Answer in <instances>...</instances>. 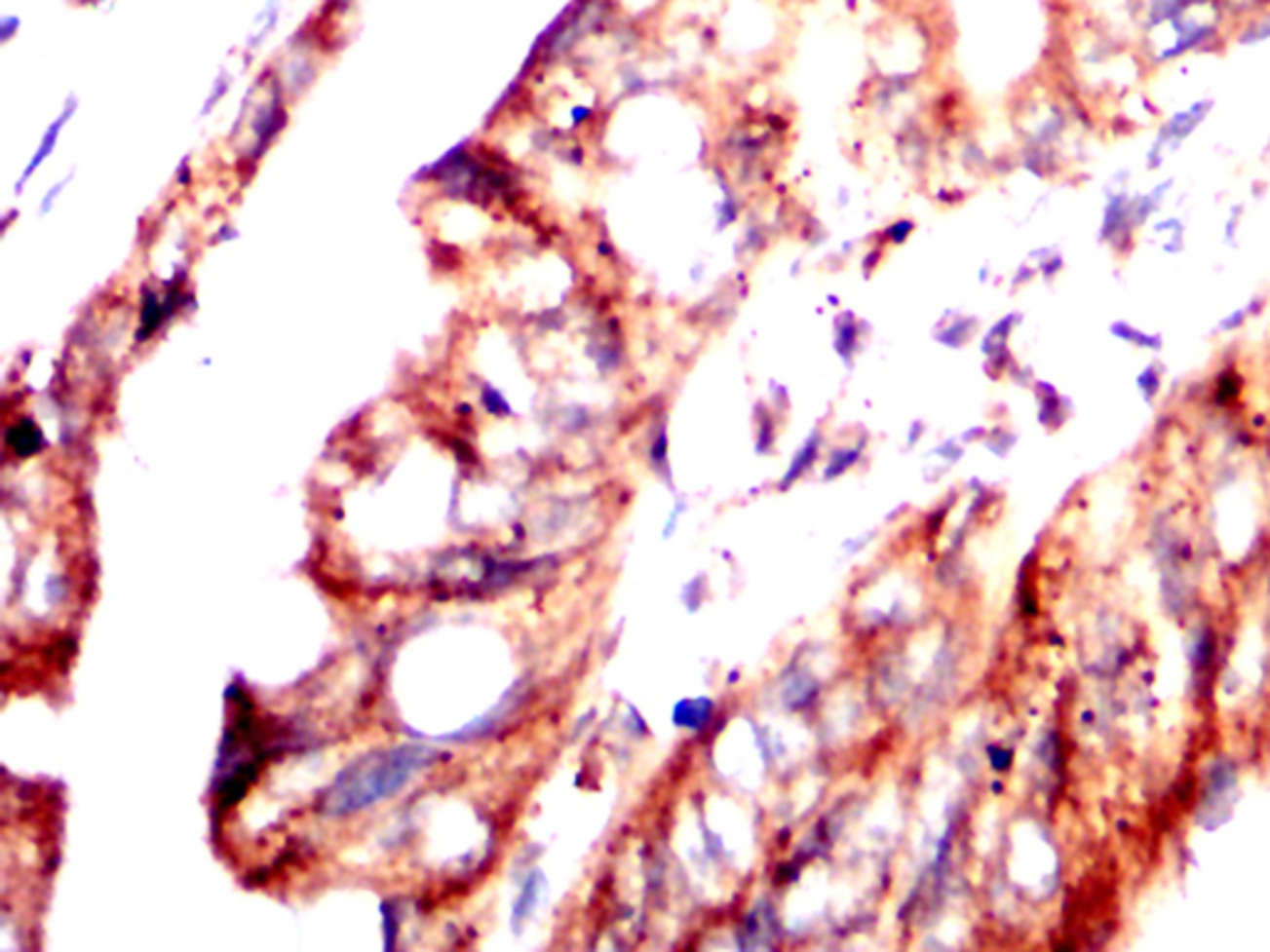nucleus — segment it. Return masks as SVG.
<instances>
[{
  "label": "nucleus",
  "mask_w": 1270,
  "mask_h": 952,
  "mask_svg": "<svg viewBox=\"0 0 1270 952\" xmlns=\"http://www.w3.org/2000/svg\"><path fill=\"white\" fill-rule=\"evenodd\" d=\"M437 754L430 746L420 744H403L366 754L335 777L321 801L323 814L348 817L390 799L407 786L409 779L425 772Z\"/></svg>",
  "instance_id": "f257e3e1"
},
{
  "label": "nucleus",
  "mask_w": 1270,
  "mask_h": 952,
  "mask_svg": "<svg viewBox=\"0 0 1270 952\" xmlns=\"http://www.w3.org/2000/svg\"><path fill=\"white\" fill-rule=\"evenodd\" d=\"M38 437H40V435H38V430H35V427L30 425V422H22V425L13 427V430L8 432V441H11V444L16 446V452H18V454H30V452H35V449H38V446H40V439H38Z\"/></svg>",
  "instance_id": "f03ea898"
}]
</instances>
